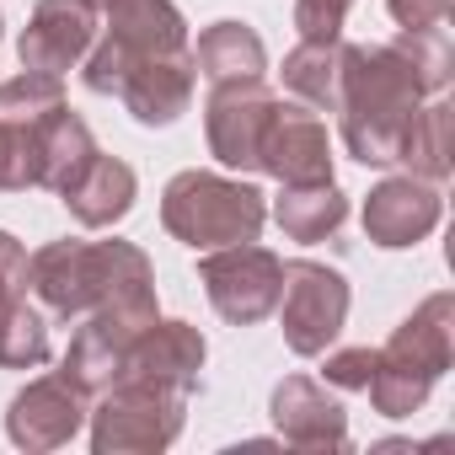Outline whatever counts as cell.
I'll return each instance as SVG.
<instances>
[{
  "instance_id": "obj_14",
  "label": "cell",
  "mask_w": 455,
  "mask_h": 455,
  "mask_svg": "<svg viewBox=\"0 0 455 455\" xmlns=\"http://www.w3.org/2000/svg\"><path fill=\"white\" fill-rule=\"evenodd\" d=\"M268 412H274L279 439L295 444V450H348V444H354V439H348V412H343V402L327 396V386L311 380V375H284V380L274 386Z\"/></svg>"
},
{
  "instance_id": "obj_11",
  "label": "cell",
  "mask_w": 455,
  "mask_h": 455,
  "mask_svg": "<svg viewBox=\"0 0 455 455\" xmlns=\"http://www.w3.org/2000/svg\"><path fill=\"white\" fill-rule=\"evenodd\" d=\"M258 172L263 177H279V182H322L332 177V140H327V124L306 108V102H284L274 108L268 118V134L258 145Z\"/></svg>"
},
{
  "instance_id": "obj_10",
  "label": "cell",
  "mask_w": 455,
  "mask_h": 455,
  "mask_svg": "<svg viewBox=\"0 0 455 455\" xmlns=\"http://www.w3.org/2000/svg\"><path fill=\"white\" fill-rule=\"evenodd\" d=\"M86 412H92V396L81 386H70L65 375H44V380H28L12 407H6V434L17 450L28 455H44V450H65L81 428H86Z\"/></svg>"
},
{
  "instance_id": "obj_12",
  "label": "cell",
  "mask_w": 455,
  "mask_h": 455,
  "mask_svg": "<svg viewBox=\"0 0 455 455\" xmlns=\"http://www.w3.org/2000/svg\"><path fill=\"white\" fill-rule=\"evenodd\" d=\"M444 214V198H439V182H423V177H386L370 188L364 198V236L386 252H402V247H418L423 236H434V225Z\"/></svg>"
},
{
  "instance_id": "obj_31",
  "label": "cell",
  "mask_w": 455,
  "mask_h": 455,
  "mask_svg": "<svg viewBox=\"0 0 455 455\" xmlns=\"http://www.w3.org/2000/svg\"><path fill=\"white\" fill-rule=\"evenodd\" d=\"M0 33H6V17H0Z\"/></svg>"
},
{
  "instance_id": "obj_8",
  "label": "cell",
  "mask_w": 455,
  "mask_h": 455,
  "mask_svg": "<svg viewBox=\"0 0 455 455\" xmlns=\"http://www.w3.org/2000/svg\"><path fill=\"white\" fill-rule=\"evenodd\" d=\"M279 108V92L268 81H231L214 86L204 102V140L209 156L231 172H258V145L268 134V118Z\"/></svg>"
},
{
  "instance_id": "obj_9",
  "label": "cell",
  "mask_w": 455,
  "mask_h": 455,
  "mask_svg": "<svg viewBox=\"0 0 455 455\" xmlns=\"http://www.w3.org/2000/svg\"><path fill=\"white\" fill-rule=\"evenodd\" d=\"M97 28H102V6H92V0H38L17 38V60L22 70L65 81V70H81V60L92 54Z\"/></svg>"
},
{
  "instance_id": "obj_6",
  "label": "cell",
  "mask_w": 455,
  "mask_h": 455,
  "mask_svg": "<svg viewBox=\"0 0 455 455\" xmlns=\"http://www.w3.org/2000/svg\"><path fill=\"white\" fill-rule=\"evenodd\" d=\"M198 284L209 295V306L231 322V327H258L274 316L279 290H284V258L274 247L258 242H236V247H214L198 258Z\"/></svg>"
},
{
  "instance_id": "obj_20",
  "label": "cell",
  "mask_w": 455,
  "mask_h": 455,
  "mask_svg": "<svg viewBox=\"0 0 455 455\" xmlns=\"http://www.w3.org/2000/svg\"><path fill=\"white\" fill-rule=\"evenodd\" d=\"M386 354H396V359H407V364H418V370H428V375L439 380V375L450 370V359H455V295H450V290L428 295V300L391 332Z\"/></svg>"
},
{
  "instance_id": "obj_16",
  "label": "cell",
  "mask_w": 455,
  "mask_h": 455,
  "mask_svg": "<svg viewBox=\"0 0 455 455\" xmlns=\"http://www.w3.org/2000/svg\"><path fill=\"white\" fill-rule=\"evenodd\" d=\"M60 198H65V209H70L76 225H86V231H108V225H118V220L134 209V198H140V177H134L129 161L97 150V156L65 182Z\"/></svg>"
},
{
  "instance_id": "obj_3",
  "label": "cell",
  "mask_w": 455,
  "mask_h": 455,
  "mask_svg": "<svg viewBox=\"0 0 455 455\" xmlns=\"http://www.w3.org/2000/svg\"><path fill=\"white\" fill-rule=\"evenodd\" d=\"M268 220V198L225 172H177L161 193V225L193 252H214V247H236V242H258Z\"/></svg>"
},
{
  "instance_id": "obj_28",
  "label": "cell",
  "mask_w": 455,
  "mask_h": 455,
  "mask_svg": "<svg viewBox=\"0 0 455 455\" xmlns=\"http://www.w3.org/2000/svg\"><path fill=\"white\" fill-rule=\"evenodd\" d=\"M322 375H327V386H338V391H364L370 375H375V348H338V354H327Z\"/></svg>"
},
{
  "instance_id": "obj_7",
  "label": "cell",
  "mask_w": 455,
  "mask_h": 455,
  "mask_svg": "<svg viewBox=\"0 0 455 455\" xmlns=\"http://www.w3.org/2000/svg\"><path fill=\"white\" fill-rule=\"evenodd\" d=\"M274 311H279L290 354L316 359L338 343V332L348 322V279L327 263L295 258V263H284V290H279Z\"/></svg>"
},
{
  "instance_id": "obj_22",
  "label": "cell",
  "mask_w": 455,
  "mask_h": 455,
  "mask_svg": "<svg viewBox=\"0 0 455 455\" xmlns=\"http://www.w3.org/2000/svg\"><path fill=\"white\" fill-rule=\"evenodd\" d=\"M450 129H455V113H450V97L439 92V97H428V102L418 108V118H412V129H407L396 161H402L412 177H423V182H444V177H450V156H455Z\"/></svg>"
},
{
  "instance_id": "obj_25",
  "label": "cell",
  "mask_w": 455,
  "mask_h": 455,
  "mask_svg": "<svg viewBox=\"0 0 455 455\" xmlns=\"http://www.w3.org/2000/svg\"><path fill=\"white\" fill-rule=\"evenodd\" d=\"M402 54H407V65L418 70V81L439 97V92H450V76H455V49H450V28H402L396 38H391Z\"/></svg>"
},
{
  "instance_id": "obj_24",
  "label": "cell",
  "mask_w": 455,
  "mask_h": 455,
  "mask_svg": "<svg viewBox=\"0 0 455 455\" xmlns=\"http://www.w3.org/2000/svg\"><path fill=\"white\" fill-rule=\"evenodd\" d=\"M54 343H49V316L33 300H17L0 316V370H38L49 364Z\"/></svg>"
},
{
  "instance_id": "obj_13",
  "label": "cell",
  "mask_w": 455,
  "mask_h": 455,
  "mask_svg": "<svg viewBox=\"0 0 455 455\" xmlns=\"http://www.w3.org/2000/svg\"><path fill=\"white\" fill-rule=\"evenodd\" d=\"M204 359H209V343L193 322H161L156 316L129 343V354L118 364V380H150V386H172V391L193 396L198 375H204Z\"/></svg>"
},
{
  "instance_id": "obj_29",
  "label": "cell",
  "mask_w": 455,
  "mask_h": 455,
  "mask_svg": "<svg viewBox=\"0 0 455 455\" xmlns=\"http://www.w3.org/2000/svg\"><path fill=\"white\" fill-rule=\"evenodd\" d=\"M396 28H450L455 0H386Z\"/></svg>"
},
{
  "instance_id": "obj_18",
  "label": "cell",
  "mask_w": 455,
  "mask_h": 455,
  "mask_svg": "<svg viewBox=\"0 0 455 455\" xmlns=\"http://www.w3.org/2000/svg\"><path fill=\"white\" fill-rule=\"evenodd\" d=\"M92 156H97V140H92L86 118H81L70 102L54 108V113L38 124V134H33V188L65 193V182H70Z\"/></svg>"
},
{
  "instance_id": "obj_23",
  "label": "cell",
  "mask_w": 455,
  "mask_h": 455,
  "mask_svg": "<svg viewBox=\"0 0 455 455\" xmlns=\"http://www.w3.org/2000/svg\"><path fill=\"white\" fill-rule=\"evenodd\" d=\"M428 391H434V375H428V370H418V364H407V359L375 348V375H370L364 396H370V407H375L380 418H412V412L428 402Z\"/></svg>"
},
{
  "instance_id": "obj_21",
  "label": "cell",
  "mask_w": 455,
  "mask_h": 455,
  "mask_svg": "<svg viewBox=\"0 0 455 455\" xmlns=\"http://www.w3.org/2000/svg\"><path fill=\"white\" fill-rule=\"evenodd\" d=\"M343 65H348V44H343V38H332V44L300 38V44L284 54L279 76H284V92H290L295 102H306L311 113H332V108H338V86H343Z\"/></svg>"
},
{
  "instance_id": "obj_26",
  "label": "cell",
  "mask_w": 455,
  "mask_h": 455,
  "mask_svg": "<svg viewBox=\"0 0 455 455\" xmlns=\"http://www.w3.org/2000/svg\"><path fill=\"white\" fill-rule=\"evenodd\" d=\"M348 12H354V0H295V33L311 44H332L343 38Z\"/></svg>"
},
{
  "instance_id": "obj_30",
  "label": "cell",
  "mask_w": 455,
  "mask_h": 455,
  "mask_svg": "<svg viewBox=\"0 0 455 455\" xmlns=\"http://www.w3.org/2000/svg\"><path fill=\"white\" fill-rule=\"evenodd\" d=\"M92 6H108V0H92Z\"/></svg>"
},
{
  "instance_id": "obj_1",
  "label": "cell",
  "mask_w": 455,
  "mask_h": 455,
  "mask_svg": "<svg viewBox=\"0 0 455 455\" xmlns=\"http://www.w3.org/2000/svg\"><path fill=\"white\" fill-rule=\"evenodd\" d=\"M428 97L434 92L418 81V70L396 44H348L338 108H332L348 156L359 166H396L402 140Z\"/></svg>"
},
{
  "instance_id": "obj_2",
  "label": "cell",
  "mask_w": 455,
  "mask_h": 455,
  "mask_svg": "<svg viewBox=\"0 0 455 455\" xmlns=\"http://www.w3.org/2000/svg\"><path fill=\"white\" fill-rule=\"evenodd\" d=\"M28 295L49 322H81L97 306L156 300V268L134 242H49L28 258Z\"/></svg>"
},
{
  "instance_id": "obj_27",
  "label": "cell",
  "mask_w": 455,
  "mask_h": 455,
  "mask_svg": "<svg viewBox=\"0 0 455 455\" xmlns=\"http://www.w3.org/2000/svg\"><path fill=\"white\" fill-rule=\"evenodd\" d=\"M17 300H28V247L12 231H0V316Z\"/></svg>"
},
{
  "instance_id": "obj_15",
  "label": "cell",
  "mask_w": 455,
  "mask_h": 455,
  "mask_svg": "<svg viewBox=\"0 0 455 455\" xmlns=\"http://www.w3.org/2000/svg\"><path fill=\"white\" fill-rule=\"evenodd\" d=\"M193 86H198V65H193V44H188L182 54L140 65L118 86V102L129 108V118L140 129H166V124H177L193 108Z\"/></svg>"
},
{
  "instance_id": "obj_17",
  "label": "cell",
  "mask_w": 455,
  "mask_h": 455,
  "mask_svg": "<svg viewBox=\"0 0 455 455\" xmlns=\"http://www.w3.org/2000/svg\"><path fill=\"white\" fill-rule=\"evenodd\" d=\"M193 65L209 86H231V81H263L268 70V49L258 38V28L225 17V22H209L193 44Z\"/></svg>"
},
{
  "instance_id": "obj_19",
  "label": "cell",
  "mask_w": 455,
  "mask_h": 455,
  "mask_svg": "<svg viewBox=\"0 0 455 455\" xmlns=\"http://www.w3.org/2000/svg\"><path fill=\"white\" fill-rule=\"evenodd\" d=\"M274 220H279V231L290 242H327L348 220V193L332 177H322V182H279Z\"/></svg>"
},
{
  "instance_id": "obj_4",
  "label": "cell",
  "mask_w": 455,
  "mask_h": 455,
  "mask_svg": "<svg viewBox=\"0 0 455 455\" xmlns=\"http://www.w3.org/2000/svg\"><path fill=\"white\" fill-rule=\"evenodd\" d=\"M182 49H188V22L172 0H108L97 44L81 60V81L97 97H118V86L140 65L182 54Z\"/></svg>"
},
{
  "instance_id": "obj_5",
  "label": "cell",
  "mask_w": 455,
  "mask_h": 455,
  "mask_svg": "<svg viewBox=\"0 0 455 455\" xmlns=\"http://www.w3.org/2000/svg\"><path fill=\"white\" fill-rule=\"evenodd\" d=\"M92 450L97 455H156L166 450L188 423V396L150 380H113L102 396H92Z\"/></svg>"
}]
</instances>
